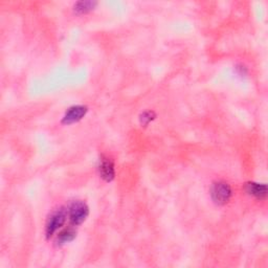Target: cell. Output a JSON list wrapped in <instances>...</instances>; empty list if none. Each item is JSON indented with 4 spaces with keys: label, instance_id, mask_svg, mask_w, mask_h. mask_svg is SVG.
<instances>
[{
    "label": "cell",
    "instance_id": "obj_1",
    "mask_svg": "<svg viewBox=\"0 0 268 268\" xmlns=\"http://www.w3.org/2000/svg\"><path fill=\"white\" fill-rule=\"evenodd\" d=\"M211 199L218 205L227 204L232 197V189L229 183L224 181L215 182L210 191Z\"/></svg>",
    "mask_w": 268,
    "mask_h": 268
},
{
    "label": "cell",
    "instance_id": "obj_2",
    "mask_svg": "<svg viewBox=\"0 0 268 268\" xmlns=\"http://www.w3.org/2000/svg\"><path fill=\"white\" fill-rule=\"evenodd\" d=\"M67 214L70 222L74 225H79L86 220L89 214V209L85 202L75 201L70 204L67 210Z\"/></svg>",
    "mask_w": 268,
    "mask_h": 268
},
{
    "label": "cell",
    "instance_id": "obj_3",
    "mask_svg": "<svg viewBox=\"0 0 268 268\" xmlns=\"http://www.w3.org/2000/svg\"><path fill=\"white\" fill-rule=\"evenodd\" d=\"M66 220V211L64 209H57L49 216L46 222V237L50 238L59 229L63 227Z\"/></svg>",
    "mask_w": 268,
    "mask_h": 268
},
{
    "label": "cell",
    "instance_id": "obj_4",
    "mask_svg": "<svg viewBox=\"0 0 268 268\" xmlns=\"http://www.w3.org/2000/svg\"><path fill=\"white\" fill-rule=\"evenodd\" d=\"M87 114V107L85 106H74L69 108L63 118V123L70 125L81 121Z\"/></svg>",
    "mask_w": 268,
    "mask_h": 268
},
{
    "label": "cell",
    "instance_id": "obj_5",
    "mask_svg": "<svg viewBox=\"0 0 268 268\" xmlns=\"http://www.w3.org/2000/svg\"><path fill=\"white\" fill-rule=\"evenodd\" d=\"M98 172H100V176L105 181H111L114 180L116 176V170L115 165L112 160L108 157H102L100 160V165H98Z\"/></svg>",
    "mask_w": 268,
    "mask_h": 268
},
{
    "label": "cell",
    "instance_id": "obj_6",
    "mask_svg": "<svg viewBox=\"0 0 268 268\" xmlns=\"http://www.w3.org/2000/svg\"><path fill=\"white\" fill-rule=\"evenodd\" d=\"M247 192L257 197V198H264L267 194V187L265 185H260V183H255V182H250L246 186Z\"/></svg>",
    "mask_w": 268,
    "mask_h": 268
},
{
    "label": "cell",
    "instance_id": "obj_7",
    "mask_svg": "<svg viewBox=\"0 0 268 268\" xmlns=\"http://www.w3.org/2000/svg\"><path fill=\"white\" fill-rule=\"evenodd\" d=\"M77 233L74 229H66L63 230L57 237V243L59 245H63L65 243H68L70 241H73V240L76 238Z\"/></svg>",
    "mask_w": 268,
    "mask_h": 268
},
{
    "label": "cell",
    "instance_id": "obj_8",
    "mask_svg": "<svg viewBox=\"0 0 268 268\" xmlns=\"http://www.w3.org/2000/svg\"><path fill=\"white\" fill-rule=\"evenodd\" d=\"M95 6H96V3L82 2V3H78L75 5V11L78 13H81V14H85V13L93 10Z\"/></svg>",
    "mask_w": 268,
    "mask_h": 268
},
{
    "label": "cell",
    "instance_id": "obj_9",
    "mask_svg": "<svg viewBox=\"0 0 268 268\" xmlns=\"http://www.w3.org/2000/svg\"><path fill=\"white\" fill-rule=\"evenodd\" d=\"M155 119V115L151 111H147L145 114L142 115V118H140V121L144 125H148L150 122H152Z\"/></svg>",
    "mask_w": 268,
    "mask_h": 268
}]
</instances>
